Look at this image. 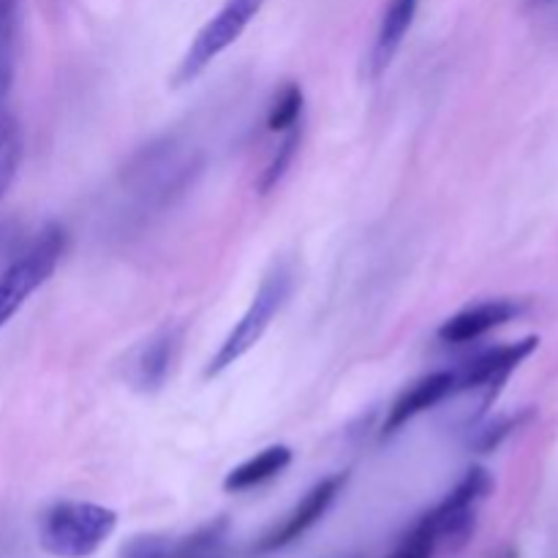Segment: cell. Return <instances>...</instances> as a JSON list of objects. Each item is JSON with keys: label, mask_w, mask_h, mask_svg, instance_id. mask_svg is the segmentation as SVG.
<instances>
[{"label": "cell", "mask_w": 558, "mask_h": 558, "mask_svg": "<svg viewBox=\"0 0 558 558\" xmlns=\"http://www.w3.org/2000/svg\"><path fill=\"white\" fill-rule=\"evenodd\" d=\"M118 529V512L93 501H58L38 521V545L54 558H90Z\"/></svg>", "instance_id": "1"}, {"label": "cell", "mask_w": 558, "mask_h": 558, "mask_svg": "<svg viewBox=\"0 0 558 558\" xmlns=\"http://www.w3.org/2000/svg\"><path fill=\"white\" fill-rule=\"evenodd\" d=\"M294 289V270L281 262V265L272 267L265 278H262L259 289H256L254 300L245 308V314L240 316L238 325L229 330V336L223 338L221 347L216 349L210 360L205 365V379H216L223 371L232 368L238 360H243L256 343L262 341V336L267 332V327L272 325V319L278 316V311L287 305V300L292 298Z\"/></svg>", "instance_id": "2"}, {"label": "cell", "mask_w": 558, "mask_h": 558, "mask_svg": "<svg viewBox=\"0 0 558 558\" xmlns=\"http://www.w3.org/2000/svg\"><path fill=\"white\" fill-rule=\"evenodd\" d=\"M65 254V232L58 223H49L47 229L38 232L31 248L16 256L9 265V270L0 276V327L11 322V316L27 303L33 292L49 281L58 270L60 259Z\"/></svg>", "instance_id": "3"}, {"label": "cell", "mask_w": 558, "mask_h": 558, "mask_svg": "<svg viewBox=\"0 0 558 558\" xmlns=\"http://www.w3.org/2000/svg\"><path fill=\"white\" fill-rule=\"evenodd\" d=\"M265 0H227L210 20L205 22L194 41L185 49L183 60H180L178 71H174L172 82L174 85H189L194 82L218 54L227 52L234 41L245 33L256 14L262 11Z\"/></svg>", "instance_id": "4"}, {"label": "cell", "mask_w": 558, "mask_h": 558, "mask_svg": "<svg viewBox=\"0 0 558 558\" xmlns=\"http://www.w3.org/2000/svg\"><path fill=\"white\" fill-rule=\"evenodd\" d=\"M490 490H494V477L480 466L469 469L466 477L445 496V501L423 518L434 532L436 548L445 545V548L458 550L469 543L474 521H477V505Z\"/></svg>", "instance_id": "5"}, {"label": "cell", "mask_w": 558, "mask_h": 558, "mask_svg": "<svg viewBox=\"0 0 558 558\" xmlns=\"http://www.w3.org/2000/svg\"><path fill=\"white\" fill-rule=\"evenodd\" d=\"M180 343H183V330L174 325L153 332L147 341L131 352L125 363V381L140 392H156L167 385L169 374L178 360Z\"/></svg>", "instance_id": "6"}, {"label": "cell", "mask_w": 558, "mask_h": 558, "mask_svg": "<svg viewBox=\"0 0 558 558\" xmlns=\"http://www.w3.org/2000/svg\"><path fill=\"white\" fill-rule=\"evenodd\" d=\"M343 485H347V474H332V477L316 483L314 488L298 501V507H294L272 532H267L265 537H262L259 550L270 554V550H281L287 548V545H292L294 539L303 537L308 529H314L316 523L327 515V510H330L332 501L338 499Z\"/></svg>", "instance_id": "7"}, {"label": "cell", "mask_w": 558, "mask_h": 558, "mask_svg": "<svg viewBox=\"0 0 558 558\" xmlns=\"http://www.w3.org/2000/svg\"><path fill=\"white\" fill-rule=\"evenodd\" d=\"M539 338H523L518 343H507V347L490 349V352L480 354L477 360L466 365L461 374H456V392L466 390H490V398L499 392V387L505 385L507 376L529 357V354L537 349Z\"/></svg>", "instance_id": "8"}, {"label": "cell", "mask_w": 558, "mask_h": 558, "mask_svg": "<svg viewBox=\"0 0 558 558\" xmlns=\"http://www.w3.org/2000/svg\"><path fill=\"white\" fill-rule=\"evenodd\" d=\"M456 392V374L452 371H434V374L423 376L414 385H409L401 396L392 401L390 412L385 420V436L398 434L407 423H412L414 417L425 414L428 409L439 407L445 398H450Z\"/></svg>", "instance_id": "9"}, {"label": "cell", "mask_w": 558, "mask_h": 558, "mask_svg": "<svg viewBox=\"0 0 558 558\" xmlns=\"http://www.w3.org/2000/svg\"><path fill=\"white\" fill-rule=\"evenodd\" d=\"M518 305L510 300H488V303H477L472 308L461 311V314L450 316L445 325L436 330L439 341L445 343H469L483 338L485 332L496 330V327L507 325L512 316H518Z\"/></svg>", "instance_id": "10"}, {"label": "cell", "mask_w": 558, "mask_h": 558, "mask_svg": "<svg viewBox=\"0 0 558 558\" xmlns=\"http://www.w3.org/2000/svg\"><path fill=\"white\" fill-rule=\"evenodd\" d=\"M420 0H390L381 14L379 31H376L374 49H371V76H381L390 69L392 58L401 49L414 16H417Z\"/></svg>", "instance_id": "11"}, {"label": "cell", "mask_w": 558, "mask_h": 558, "mask_svg": "<svg viewBox=\"0 0 558 558\" xmlns=\"http://www.w3.org/2000/svg\"><path fill=\"white\" fill-rule=\"evenodd\" d=\"M289 463H292V450L287 445L265 447V450L256 452L254 458H248V461L240 463L238 469L227 474L223 490L227 494H243V490L259 488V485L270 483L278 474L287 472Z\"/></svg>", "instance_id": "12"}, {"label": "cell", "mask_w": 558, "mask_h": 558, "mask_svg": "<svg viewBox=\"0 0 558 558\" xmlns=\"http://www.w3.org/2000/svg\"><path fill=\"white\" fill-rule=\"evenodd\" d=\"M229 521L216 518L183 539H169V558H227Z\"/></svg>", "instance_id": "13"}, {"label": "cell", "mask_w": 558, "mask_h": 558, "mask_svg": "<svg viewBox=\"0 0 558 558\" xmlns=\"http://www.w3.org/2000/svg\"><path fill=\"white\" fill-rule=\"evenodd\" d=\"M300 142H303V123H298L294 129L283 131V140L281 145H278V150L272 153L270 163L265 167V172H262L259 178V194H270L272 189H278V183H281L283 178H287L289 167H292L294 156H298L300 150Z\"/></svg>", "instance_id": "14"}, {"label": "cell", "mask_w": 558, "mask_h": 558, "mask_svg": "<svg viewBox=\"0 0 558 558\" xmlns=\"http://www.w3.org/2000/svg\"><path fill=\"white\" fill-rule=\"evenodd\" d=\"M303 87L298 82H287V85L278 90L276 101H272L270 114H267V129L272 134H283V131L294 129L303 118Z\"/></svg>", "instance_id": "15"}, {"label": "cell", "mask_w": 558, "mask_h": 558, "mask_svg": "<svg viewBox=\"0 0 558 558\" xmlns=\"http://www.w3.org/2000/svg\"><path fill=\"white\" fill-rule=\"evenodd\" d=\"M434 550H436L434 532H430L428 523L420 521L417 526L409 532V537L398 545L396 554L390 558H434Z\"/></svg>", "instance_id": "16"}, {"label": "cell", "mask_w": 558, "mask_h": 558, "mask_svg": "<svg viewBox=\"0 0 558 558\" xmlns=\"http://www.w3.org/2000/svg\"><path fill=\"white\" fill-rule=\"evenodd\" d=\"M120 558H169V539L158 534H140L120 548Z\"/></svg>", "instance_id": "17"}, {"label": "cell", "mask_w": 558, "mask_h": 558, "mask_svg": "<svg viewBox=\"0 0 558 558\" xmlns=\"http://www.w3.org/2000/svg\"><path fill=\"white\" fill-rule=\"evenodd\" d=\"M16 169H20V142L11 140L9 145L0 150V202L9 194L11 183L16 178Z\"/></svg>", "instance_id": "18"}, {"label": "cell", "mask_w": 558, "mask_h": 558, "mask_svg": "<svg viewBox=\"0 0 558 558\" xmlns=\"http://www.w3.org/2000/svg\"><path fill=\"white\" fill-rule=\"evenodd\" d=\"M11 140H14V123H11L9 114L0 112V150H3Z\"/></svg>", "instance_id": "19"}, {"label": "cell", "mask_w": 558, "mask_h": 558, "mask_svg": "<svg viewBox=\"0 0 558 558\" xmlns=\"http://www.w3.org/2000/svg\"><path fill=\"white\" fill-rule=\"evenodd\" d=\"M9 20H14V0H0V31Z\"/></svg>", "instance_id": "20"}]
</instances>
